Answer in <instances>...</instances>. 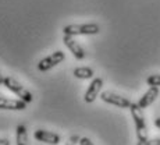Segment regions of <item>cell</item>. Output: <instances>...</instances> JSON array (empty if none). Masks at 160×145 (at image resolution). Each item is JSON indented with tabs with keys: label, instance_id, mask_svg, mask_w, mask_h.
<instances>
[{
	"label": "cell",
	"instance_id": "1",
	"mask_svg": "<svg viewBox=\"0 0 160 145\" xmlns=\"http://www.w3.org/2000/svg\"><path fill=\"white\" fill-rule=\"evenodd\" d=\"M130 110H131L132 119L135 122V127H137L138 141L148 140V127L145 123V117H143V113H142V107H139L138 103H131Z\"/></svg>",
	"mask_w": 160,
	"mask_h": 145
},
{
	"label": "cell",
	"instance_id": "2",
	"mask_svg": "<svg viewBox=\"0 0 160 145\" xmlns=\"http://www.w3.org/2000/svg\"><path fill=\"white\" fill-rule=\"evenodd\" d=\"M64 35H96L100 32V27L98 24H71V25H66L63 28Z\"/></svg>",
	"mask_w": 160,
	"mask_h": 145
},
{
	"label": "cell",
	"instance_id": "3",
	"mask_svg": "<svg viewBox=\"0 0 160 145\" xmlns=\"http://www.w3.org/2000/svg\"><path fill=\"white\" fill-rule=\"evenodd\" d=\"M3 85H4L7 89H10L11 92H14L21 101L27 102V103H31V102L33 101L32 94H31L25 87H22L18 81H15L13 77H4V82H3Z\"/></svg>",
	"mask_w": 160,
	"mask_h": 145
},
{
	"label": "cell",
	"instance_id": "4",
	"mask_svg": "<svg viewBox=\"0 0 160 145\" xmlns=\"http://www.w3.org/2000/svg\"><path fill=\"white\" fill-rule=\"evenodd\" d=\"M64 59H66L64 52L56 50V52H53L52 54H49L48 57L42 59V60L39 61V63H38V70H39V71H48V70L56 67L58 63H61Z\"/></svg>",
	"mask_w": 160,
	"mask_h": 145
},
{
	"label": "cell",
	"instance_id": "5",
	"mask_svg": "<svg viewBox=\"0 0 160 145\" xmlns=\"http://www.w3.org/2000/svg\"><path fill=\"white\" fill-rule=\"evenodd\" d=\"M100 98H102L103 102L106 103H110V105H114L117 107H121V109H130L131 106V102L124 96H120L117 94H113V92H109V91H104L100 94Z\"/></svg>",
	"mask_w": 160,
	"mask_h": 145
},
{
	"label": "cell",
	"instance_id": "6",
	"mask_svg": "<svg viewBox=\"0 0 160 145\" xmlns=\"http://www.w3.org/2000/svg\"><path fill=\"white\" fill-rule=\"evenodd\" d=\"M63 42L64 45L68 48V50L72 53V56L75 59H78V60H82V59L85 57V50L82 49V46L78 44V42L74 39V36L71 35H64L63 38Z\"/></svg>",
	"mask_w": 160,
	"mask_h": 145
},
{
	"label": "cell",
	"instance_id": "7",
	"mask_svg": "<svg viewBox=\"0 0 160 145\" xmlns=\"http://www.w3.org/2000/svg\"><path fill=\"white\" fill-rule=\"evenodd\" d=\"M102 87H103V80L102 78H95L93 81L91 82V85H89V88L87 89V92H85V96H84L85 102H87V103L95 102V99L98 98V95H99Z\"/></svg>",
	"mask_w": 160,
	"mask_h": 145
},
{
	"label": "cell",
	"instance_id": "8",
	"mask_svg": "<svg viewBox=\"0 0 160 145\" xmlns=\"http://www.w3.org/2000/svg\"><path fill=\"white\" fill-rule=\"evenodd\" d=\"M0 109L2 110H24L27 109V102L21 99H7L0 96Z\"/></svg>",
	"mask_w": 160,
	"mask_h": 145
},
{
	"label": "cell",
	"instance_id": "9",
	"mask_svg": "<svg viewBox=\"0 0 160 145\" xmlns=\"http://www.w3.org/2000/svg\"><path fill=\"white\" fill-rule=\"evenodd\" d=\"M33 137L38 141H41V142H45L49 145H57L60 142V135L50 132V131H46V130H36Z\"/></svg>",
	"mask_w": 160,
	"mask_h": 145
},
{
	"label": "cell",
	"instance_id": "10",
	"mask_svg": "<svg viewBox=\"0 0 160 145\" xmlns=\"http://www.w3.org/2000/svg\"><path fill=\"white\" fill-rule=\"evenodd\" d=\"M158 96H159V87H149V89H148L145 94H143V96L139 99L138 105H139V107L145 109V107L150 106V105L156 101Z\"/></svg>",
	"mask_w": 160,
	"mask_h": 145
},
{
	"label": "cell",
	"instance_id": "11",
	"mask_svg": "<svg viewBox=\"0 0 160 145\" xmlns=\"http://www.w3.org/2000/svg\"><path fill=\"white\" fill-rule=\"evenodd\" d=\"M15 144L17 145H28V132H27L25 126L18 124L17 126V137H15Z\"/></svg>",
	"mask_w": 160,
	"mask_h": 145
},
{
	"label": "cell",
	"instance_id": "12",
	"mask_svg": "<svg viewBox=\"0 0 160 145\" xmlns=\"http://www.w3.org/2000/svg\"><path fill=\"white\" fill-rule=\"evenodd\" d=\"M74 75L79 80H89L93 77V70L89 67H77L74 70Z\"/></svg>",
	"mask_w": 160,
	"mask_h": 145
},
{
	"label": "cell",
	"instance_id": "13",
	"mask_svg": "<svg viewBox=\"0 0 160 145\" xmlns=\"http://www.w3.org/2000/svg\"><path fill=\"white\" fill-rule=\"evenodd\" d=\"M146 84L149 87H160V74H153L146 78Z\"/></svg>",
	"mask_w": 160,
	"mask_h": 145
},
{
	"label": "cell",
	"instance_id": "14",
	"mask_svg": "<svg viewBox=\"0 0 160 145\" xmlns=\"http://www.w3.org/2000/svg\"><path fill=\"white\" fill-rule=\"evenodd\" d=\"M137 145H160V138H148L145 141H138Z\"/></svg>",
	"mask_w": 160,
	"mask_h": 145
},
{
	"label": "cell",
	"instance_id": "15",
	"mask_svg": "<svg viewBox=\"0 0 160 145\" xmlns=\"http://www.w3.org/2000/svg\"><path fill=\"white\" fill-rule=\"evenodd\" d=\"M79 140H81V138H79L78 135H72V137L70 138V142H67L66 145H75L77 142H79Z\"/></svg>",
	"mask_w": 160,
	"mask_h": 145
},
{
	"label": "cell",
	"instance_id": "16",
	"mask_svg": "<svg viewBox=\"0 0 160 145\" xmlns=\"http://www.w3.org/2000/svg\"><path fill=\"white\" fill-rule=\"evenodd\" d=\"M79 145H95L93 142H92L91 140H89V138H81V140H79Z\"/></svg>",
	"mask_w": 160,
	"mask_h": 145
},
{
	"label": "cell",
	"instance_id": "17",
	"mask_svg": "<svg viewBox=\"0 0 160 145\" xmlns=\"http://www.w3.org/2000/svg\"><path fill=\"white\" fill-rule=\"evenodd\" d=\"M0 145H11L10 141L6 140V138H0Z\"/></svg>",
	"mask_w": 160,
	"mask_h": 145
},
{
	"label": "cell",
	"instance_id": "18",
	"mask_svg": "<svg viewBox=\"0 0 160 145\" xmlns=\"http://www.w3.org/2000/svg\"><path fill=\"white\" fill-rule=\"evenodd\" d=\"M155 126L158 128H160V117H158V119H155Z\"/></svg>",
	"mask_w": 160,
	"mask_h": 145
},
{
	"label": "cell",
	"instance_id": "19",
	"mask_svg": "<svg viewBox=\"0 0 160 145\" xmlns=\"http://www.w3.org/2000/svg\"><path fill=\"white\" fill-rule=\"evenodd\" d=\"M3 82H4V77L0 74V85H3Z\"/></svg>",
	"mask_w": 160,
	"mask_h": 145
}]
</instances>
